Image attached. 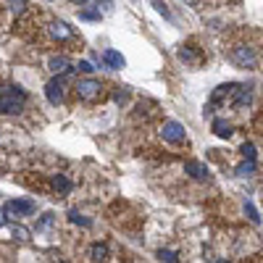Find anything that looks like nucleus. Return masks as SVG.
Instances as JSON below:
<instances>
[{"instance_id":"nucleus-21","label":"nucleus","mask_w":263,"mask_h":263,"mask_svg":"<svg viewBox=\"0 0 263 263\" xmlns=\"http://www.w3.org/2000/svg\"><path fill=\"white\" fill-rule=\"evenodd\" d=\"M76 68H79V71H84V74L95 71V68H93V63H90V61H79V63H76Z\"/></svg>"},{"instance_id":"nucleus-13","label":"nucleus","mask_w":263,"mask_h":263,"mask_svg":"<svg viewBox=\"0 0 263 263\" xmlns=\"http://www.w3.org/2000/svg\"><path fill=\"white\" fill-rule=\"evenodd\" d=\"M234 93H237V98H234V108H245V106H250V93H247V90H234Z\"/></svg>"},{"instance_id":"nucleus-1","label":"nucleus","mask_w":263,"mask_h":263,"mask_svg":"<svg viewBox=\"0 0 263 263\" xmlns=\"http://www.w3.org/2000/svg\"><path fill=\"white\" fill-rule=\"evenodd\" d=\"M37 42H42V45H76V48L82 45V40L76 37V32L66 21H55V19H45Z\"/></svg>"},{"instance_id":"nucleus-4","label":"nucleus","mask_w":263,"mask_h":263,"mask_svg":"<svg viewBox=\"0 0 263 263\" xmlns=\"http://www.w3.org/2000/svg\"><path fill=\"white\" fill-rule=\"evenodd\" d=\"M24 100H27V95H24V90L21 87H11L6 95H0V113H19L21 108H24Z\"/></svg>"},{"instance_id":"nucleus-9","label":"nucleus","mask_w":263,"mask_h":263,"mask_svg":"<svg viewBox=\"0 0 263 263\" xmlns=\"http://www.w3.org/2000/svg\"><path fill=\"white\" fill-rule=\"evenodd\" d=\"M185 171H187L190 177H195V179H205V177H208V168H205L203 163H198V161H187L185 163Z\"/></svg>"},{"instance_id":"nucleus-23","label":"nucleus","mask_w":263,"mask_h":263,"mask_svg":"<svg viewBox=\"0 0 263 263\" xmlns=\"http://www.w3.org/2000/svg\"><path fill=\"white\" fill-rule=\"evenodd\" d=\"M153 6H155V8H158V14H163V16H166V19H168V16H171V14H168V8H166V6H163V3H161V0H153Z\"/></svg>"},{"instance_id":"nucleus-25","label":"nucleus","mask_w":263,"mask_h":263,"mask_svg":"<svg viewBox=\"0 0 263 263\" xmlns=\"http://www.w3.org/2000/svg\"><path fill=\"white\" fill-rule=\"evenodd\" d=\"M185 3L192 6V8H200V6H203V0H185Z\"/></svg>"},{"instance_id":"nucleus-10","label":"nucleus","mask_w":263,"mask_h":263,"mask_svg":"<svg viewBox=\"0 0 263 263\" xmlns=\"http://www.w3.org/2000/svg\"><path fill=\"white\" fill-rule=\"evenodd\" d=\"M48 66H50V71H55V74H63V71H68V68H71V63H68L66 55H53Z\"/></svg>"},{"instance_id":"nucleus-14","label":"nucleus","mask_w":263,"mask_h":263,"mask_svg":"<svg viewBox=\"0 0 263 263\" xmlns=\"http://www.w3.org/2000/svg\"><path fill=\"white\" fill-rule=\"evenodd\" d=\"M213 132L219 134V137H229V134H232V127H229V124H226V121L216 119V121H213Z\"/></svg>"},{"instance_id":"nucleus-27","label":"nucleus","mask_w":263,"mask_h":263,"mask_svg":"<svg viewBox=\"0 0 263 263\" xmlns=\"http://www.w3.org/2000/svg\"><path fill=\"white\" fill-rule=\"evenodd\" d=\"M79 3H84V0H79Z\"/></svg>"},{"instance_id":"nucleus-18","label":"nucleus","mask_w":263,"mask_h":263,"mask_svg":"<svg viewBox=\"0 0 263 263\" xmlns=\"http://www.w3.org/2000/svg\"><path fill=\"white\" fill-rule=\"evenodd\" d=\"M158 258H161V260H168V263L179 260V255H177V253H171V250H161V253H158Z\"/></svg>"},{"instance_id":"nucleus-8","label":"nucleus","mask_w":263,"mask_h":263,"mask_svg":"<svg viewBox=\"0 0 263 263\" xmlns=\"http://www.w3.org/2000/svg\"><path fill=\"white\" fill-rule=\"evenodd\" d=\"M45 95H48V100L53 103V106L63 103V82H61V79H53V82H48V87H45Z\"/></svg>"},{"instance_id":"nucleus-26","label":"nucleus","mask_w":263,"mask_h":263,"mask_svg":"<svg viewBox=\"0 0 263 263\" xmlns=\"http://www.w3.org/2000/svg\"><path fill=\"white\" fill-rule=\"evenodd\" d=\"M6 224V211H0V226Z\"/></svg>"},{"instance_id":"nucleus-3","label":"nucleus","mask_w":263,"mask_h":263,"mask_svg":"<svg viewBox=\"0 0 263 263\" xmlns=\"http://www.w3.org/2000/svg\"><path fill=\"white\" fill-rule=\"evenodd\" d=\"M229 58L239 68H255V63H258V48H253V45H247V42H232L229 45Z\"/></svg>"},{"instance_id":"nucleus-20","label":"nucleus","mask_w":263,"mask_h":263,"mask_svg":"<svg viewBox=\"0 0 263 263\" xmlns=\"http://www.w3.org/2000/svg\"><path fill=\"white\" fill-rule=\"evenodd\" d=\"M71 221L79 224V226H90V224H93L90 219H84V216H79V213H71Z\"/></svg>"},{"instance_id":"nucleus-16","label":"nucleus","mask_w":263,"mask_h":263,"mask_svg":"<svg viewBox=\"0 0 263 263\" xmlns=\"http://www.w3.org/2000/svg\"><path fill=\"white\" fill-rule=\"evenodd\" d=\"M14 237L19 239V242H27V239H29V229H24V226H14Z\"/></svg>"},{"instance_id":"nucleus-12","label":"nucleus","mask_w":263,"mask_h":263,"mask_svg":"<svg viewBox=\"0 0 263 263\" xmlns=\"http://www.w3.org/2000/svg\"><path fill=\"white\" fill-rule=\"evenodd\" d=\"M90 260H108V245L95 242L93 247H90Z\"/></svg>"},{"instance_id":"nucleus-7","label":"nucleus","mask_w":263,"mask_h":263,"mask_svg":"<svg viewBox=\"0 0 263 263\" xmlns=\"http://www.w3.org/2000/svg\"><path fill=\"white\" fill-rule=\"evenodd\" d=\"M48 190L58 192V195H66V192H71V182H68V177H66V174H50Z\"/></svg>"},{"instance_id":"nucleus-11","label":"nucleus","mask_w":263,"mask_h":263,"mask_svg":"<svg viewBox=\"0 0 263 263\" xmlns=\"http://www.w3.org/2000/svg\"><path fill=\"white\" fill-rule=\"evenodd\" d=\"M103 61H106V66H111V68H124V55L116 53V50H106L103 53Z\"/></svg>"},{"instance_id":"nucleus-24","label":"nucleus","mask_w":263,"mask_h":263,"mask_svg":"<svg viewBox=\"0 0 263 263\" xmlns=\"http://www.w3.org/2000/svg\"><path fill=\"white\" fill-rule=\"evenodd\" d=\"M82 19H90V21H93V19H100V14H95V11H82Z\"/></svg>"},{"instance_id":"nucleus-15","label":"nucleus","mask_w":263,"mask_h":263,"mask_svg":"<svg viewBox=\"0 0 263 263\" xmlns=\"http://www.w3.org/2000/svg\"><path fill=\"white\" fill-rule=\"evenodd\" d=\"M179 58L185 61V63H198V53L187 45V48H182V50H179Z\"/></svg>"},{"instance_id":"nucleus-6","label":"nucleus","mask_w":263,"mask_h":263,"mask_svg":"<svg viewBox=\"0 0 263 263\" xmlns=\"http://www.w3.org/2000/svg\"><path fill=\"white\" fill-rule=\"evenodd\" d=\"M6 213H14V216H32L34 213V203L32 200H11L6 205Z\"/></svg>"},{"instance_id":"nucleus-19","label":"nucleus","mask_w":263,"mask_h":263,"mask_svg":"<svg viewBox=\"0 0 263 263\" xmlns=\"http://www.w3.org/2000/svg\"><path fill=\"white\" fill-rule=\"evenodd\" d=\"M242 155H245V158H250V161H253V158H255V145L245 142V145H242Z\"/></svg>"},{"instance_id":"nucleus-2","label":"nucleus","mask_w":263,"mask_h":263,"mask_svg":"<svg viewBox=\"0 0 263 263\" xmlns=\"http://www.w3.org/2000/svg\"><path fill=\"white\" fill-rule=\"evenodd\" d=\"M76 98L87 103V106H95V103H100L103 98H106V84L100 82V79H79L76 87H74Z\"/></svg>"},{"instance_id":"nucleus-17","label":"nucleus","mask_w":263,"mask_h":263,"mask_svg":"<svg viewBox=\"0 0 263 263\" xmlns=\"http://www.w3.org/2000/svg\"><path fill=\"white\" fill-rule=\"evenodd\" d=\"M253 171H255V163L250 161V163H242V166H239L237 174H239V177H247V174H253Z\"/></svg>"},{"instance_id":"nucleus-5","label":"nucleus","mask_w":263,"mask_h":263,"mask_svg":"<svg viewBox=\"0 0 263 263\" xmlns=\"http://www.w3.org/2000/svg\"><path fill=\"white\" fill-rule=\"evenodd\" d=\"M161 134H163V140L171 142V145H185L187 142V132H185V127H182L179 121H166L161 127Z\"/></svg>"},{"instance_id":"nucleus-22","label":"nucleus","mask_w":263,"mask_h":263,"mask_svg":"<svg viewBox=\"0 0 263 263\" xmlns=\"http://www.w3.org/2000/svg\"><path fill=\"white\" fill-rule=\"evenodd\" d=\"M245 213H247V216H250V219H253V221H255V224H258V221H260V216H258V213H255V208H253V205H250V203H247V205H245Z\"/></svg>"}]
</instances>
